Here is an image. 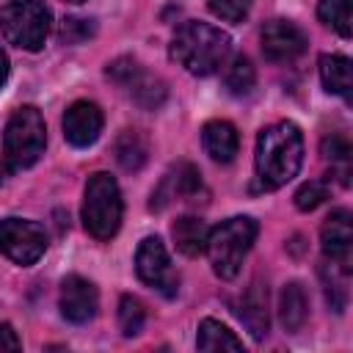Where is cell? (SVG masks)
Masks as SVG:
<instances>
[{
  "instance_id": "9a60e30c",
  "label": "cell",
  "mask_w": 353,
  "mask_h": 353,
  "mask_svg": "<svg viewBox=\"0 0 353 353\" xmlns=\"http://www.w3.org/2000/svg\"><path fill=\"white\" fill-rule=\"evenodd\" d=\"M237 317L251 331L254 339L268 336V328H270V317H268V287L262 281H254L243 292V298L237 303Z\"/></svg>"
},
{
  "instance_id": "1f68e13d",
  "label": "cell",
  "mask_w": 353,
  "mask_h": 353,
  "mask_svg": "<svg viewBox=\"0 0 353 353\" xmlns=\"http://www.w3.org/2000/svg\"><path fill=\"white\" fill-rule=\"evenodd\" d=\"M66 3H85V0H66Z\"/></svg>"
},
{
  "instance_id": "52a82bcc",
  "label": "cell",
  "mask_w": 353,
  "mask_h": 353,
  "mask_svg": "<svg viewBox=\"0 0 353 353\" xmlns=\"http://www.w3.org/2000/svg\"><path fill=\"white\" fill-rule=\"evenodd\" d=\"M108 77L119 85V91L130 102H135L143 110H157L168 97L165 83L130 55L116 58L113 63H108Z\"/></svg>"
},
{
  "instance_id": "4fadbf2b",
  "label": "cell",
  "mask_w": 353,
  "mask_h": 353,
  "mask_svg": "<svg viewBox=\"0 0 353 353\" xmlns=\"http://www.w3.org/2000/svg\"><path fill=\"white\" fill-rule=\"evenodd\" d=\"M58 306H61V314L69 320V323H88L94 320L97 309H99V295H97V287L83 279V276H66L61 281V295H58Z\"/></svg>"
},
{
  "instance_id": "30bf717a",
  "label": "cell",
  "mask_w": 353,
  "mask_h": 353,
  "mask_svg": "<svg viewBox=\"0 0 353 353\" xmlns=\"http://www.w3.org/2000/svg\"><path fill=\"white\" fill-rule=\"evenodd\" d=\"M259 41H262V55L270 63H290L298 55H303V50L309 44L306 33L290 19H270L262 28Z\"/></svg>"
},
{
  "instance_id": "2e32d148",
  "label": "cell",
  "mask_w": 353,
  "mask_h": 353,
  "mask_svg": "<svg viewBox=\"0 0 353 353\" xmlns=\"http://www.w3.org/2000/svg\"><path fill=\"white\" fill-rule=\"evenodd\" d=\"M201 143H204V152L215 160V163H232L237 149H240V138H237V130L234 124L229 121H207L201 127Z\"/></svg>"
},
{
  "instance_id": "3957f363",
  "label": "cell",
  "mask_w": 353,
  "mask_h": 353,
  "mask_svg": "<svg viewBox=\"0 0 353 353\" xmlns=\"http://www.w3.org/2000/svg\"><path fill=\"white\" fill-rule=\"evenodd\" d=\"M256 221L248 215H234L229 221H223L221 226H215L207 234V256L210 265L215 270V276L221 279H234L243 268L245 254L251 251L254 240H256Z\"/></svg>"
},
{
  "instance_id": "f1b7e54d",
  "label": "cell",
  "mask_w": 353,
  "mask_h": 353,
  "mask_svg": "<svg viewBox=\"0 0 353 353\" xmlns=\"http://www.w3.org/2000/svg\"><path fill=\"white\" fill-rule=\"evenodd\" d=\"M22 342L17 336V331L8 323H0V350H19Z\"/></svg>"
},
{
  "instance_id": "9c48e42d",
  "label": "cell",
  "mask_w": 353,
  "mask_h": 353,
  "mask_svg": "<svg viewBox=\"0 0 353 353\" xmlns=\"http://www.w3.org/2000/svg\"><path fill=\"white\" fill-rule=\"evenodd\" d=\"M135 273L143 284L160 290L163 295H174L179 287V276L171 268L168 251L160 237H143L135 251Z\"/></svg>"
},
{
  "instance_id": "277c9868",
  "label": "cell",
  "mask_w": 353,
  "mask_h": 353,
  "mask_svg": "<svg viewBox=\"0 0 353 353\" xmlns=\"http://www.w3.org/2000/svg\"><path fill=\"white\" fill-rule=\"evenodd\" d=\"M121 212H124V204H121L119 182L105 171L91 174L85 182V193H83L85 232L97 240H110L121 226Z\"/></svg>"
},
{
  "instance_id": "4316f807",
  "label": "cell",
  "mask_w": 353,
  "mask_h": 353,
  "mask_svg": "<svg viewBox=\"0 0 353 353\" xmlns=\"http://www.w3.org/2000/svg\"><path fill=\"white\" fill-rule=\"evenodd\" d=\"M325 199H328V185L320 182V179H309V182H303V185L298 188V193H295V207L303 210V212H309V210L320 207Z\"/></svg>"
},
{
  "instance_id": "603a6c76",
  "label": "cell",
  "mask_w": 353,
  "mask_h": 353,
  "mask_svg": "<svg viewBox=\"0 0 353 353\" xmlns=\"http://www.w3.org/2000/svg\"><path fill=\"white\" fill-rule=\"evenodd\" d=\"M345 270H339L334 262H323V268H320V279H323V284H325V298H328V303H331V309L334 312H342L345 309V303H347V287H345Z\"/></svg>"
},
{
  "instance_id": "7402d4cb",
  "label": "cell",
  "mask_w": 353,
  "mask_h": 353,
  "mask_svg": "<svg viewBox=\"0 0 353 353\" xmlns=\"http://www.w3.org/2000/svg\"><path fill=\"white\" fill-rule=\"evenodd\" d=\"M113 152H116V160H119L121 168L138 171V168L146 163V152H149V149H146V141H143L135 130H124V132L116 138Z\"/></svg>"
},
{
  "instance_id": "5bb4252c",
  "label": "cell",
  "mask_w": 353,
  "mask_h": 353,
  "mask_svg": "<svg viewBox=\"0 0 353 353\" xmlns=\"http://www.w3.org/2000/svg\"><path fill=\"white\" fill-rule=\"evenodd\" d=\"M61 124H63V138H66L72 146L85 149V146H91V143L99 138L105 119H102L99 105H94V102H88V99H77V102H72V105L66 108Z\"/></svg>"
},
{
  "instance_id": "e0dca14e",
  "label": "cell",
  "mask_w": 353,
  "mask_h": 353,
  "mask_svg": "<svg viewBox=\"0 0 353 353\" xmlns=\"http://www.w3.org/2000/svg\"><path fill=\"white\" fill-rule=\"evenodd\" d=\"M171 234H174L176 248H179L185 256H199V254H204V248H207V234H210V229H207V223H204L201 218L185 215V218L174 221Z\"/></svg>"
},
{
  "instance_id": "44dd1931",
  "label": "cell",
  "mask_w": 353,
  "mask_h": 353,
  "mask_svg": "<svg viewBox=\"0 0 353 353\" xmlns=\"http://www.w3.org/2000/svg\"><path fill=\"white\" fill-rule=\"evenodd\" d=\"M254 83H256L254 63L245 55H234L229 61V66L223 69V85H226V91L234 94V97H245V94H251Z\"/></svg>"
},
{
  "instance_id": "4dcf8cb0",
  "label": "cell",
  "mask_w": 353,
  "mask_h": 353,
  "mask_svg": "<svg viewBox=\"0 0 353 353\" xmlns=\"http://www.w3.org/2000/svg\"><path fill=\"white\" fill-rule=\"evenodd\" d=\"M3 176H6V165H3V157H0V182H3Z\"/></svg>"
},
{
  "instance_id": "83f0119b",
  "label": "cell",
  "mask_w": 353,
  "mask_h": 353,
  "mask_svg": "<svg viewBox=\"0 0 353 353\" xmlns=\"http://www.w3.org/2000/svg\"><path fill=\"white\" fill-rule=\"evenodd\" d=\"M210 11L223 22H243L251 8V0H207Z\"/></svg>"
},
{
  "instance_id": "7a4b0ae2",
  "label": "cell",
  "mask_w": 353,
  "mask_h": 353,
  "mask_svg": "<svg viewBox=\"0 0 353 353\" xmlns=\"http://www.w3.org/2000/svg\"><path fill=\"white\" fill-rule=\"evenodd\" d=\"M232 52V39L221 28L199 19H188L176 28L171 39V58L190 74H215Z\"/></svg>"
},
{
  "instance_id": "8992f818",
  "label": "cell",
  "mask_w": 353,
  "mask_h": 353,
  "mask_svg": "<svg viewBox=\"0 0 353 353\" xmlns=\"http://www.w3.org/2000/svg\"><path fill=\"white\" fill-rule=\"evenodd\" d=\"M50 8L44 0H11L0 8V33L19 50H41L50 33Z\"/></svg>"
},
{
  "instance_id": "d6986e66",
  "label": "cell",
  "mask_w": 353,
  "mask_h": 353,
  "mask_svg": "<svg viewBox=\"0 0 353 353\" xmlns=\"http://www.w3.org/2000/svg\"><path fill=\"white\" fill-rule=\"evenodd\" d=\"M279 317H281V325L287 331H298L306 317H309V301H306V292L298 281H290L284 284L281 295H279Z\"/></svg>"
},
{
  "instance_id": "ac0fdd59",
  "label": "cell",
  "mask_w": 353,
  "mask_h": 353,
  "mask_svg": "<svg viewBox=\"0 0 353 353\" xmlns=\"http://www.w3.org/2000/svg\"><path fill=\"white\" fill-rule=\"evenodd\" d=\"M320 80L325 85V91L339 94L350 102V88H353V69H350V58L345 55H323L320 58Z\"/></svg>"
},
{
  "instance_id": "ffe728a7",
  "label": "cell",
  "mask_w": 353,
  "mask_h": 353,
  "mask_svg": "<svg viewBox=\"0 0 353 353\" xmlns=\"http://www.w3.org/2000/svg\"><path fill=\"white\" fill-rule=\"evenodd\" d=\"M199 350H243V342L218 320H201L199 336H196Z\"/></svg>"
},
{
  "instance_id": "d4e9b609",
  "label": "cell",
  "mask_w": 353,
  "mask_h": 353,
  "mask_svg": "<svg viewBox=\"0 0 353 353\" xmlns=\"http://www.w3.org/2000/svg\"><path fill=\"white\" fill-rule=\"evenodd\" d=\"M143 323H146V309L138 298L132 295H124L119 301V328L124 336H138L143 331Z\"/></svg>"
},
{
  "instance_id": "f546056e",
  "label": "cell",
  "mask_w": 353,
  "mask_h": 353,
  "mask_svg": "<svg viewBox=\"0 0 353 353\" xmlns=\"http://www.w3.org/2000/svg\"><path fill=\"white\" fill-rule=\"evenodd\" d=\"M6 77H8V58H6V52L0 50V88H3Z\"/></svg>"
},
{
  "instance_id": "5b68a950",
  "label": "cell",
  "mask_w": 353,
  "mask_h": 353,
  "mask_svg": "<svg viewBox=\"0 0 353 353\" xmlns=\"http://www.w3.org/2000/svg\"><path fill=\"white\" fill-rule=\"evenodd\" d=\"M47 146L44 119L33 105H22L11 113L3 135V154L11 168H30Z\"/></svg>"
},
{
  "instance_id": "484cf974",
  "label": "cell",
  "mask_w": 353,
  "mask_h": 353,
  "mask_svg": "<svg viewBox=\"0 0 353 353\" xmlns=\"http://www.w3.org/2000/svg\"><path fill=\"white\" fill-rule=\"evenodd\" d=\"M323 157L331 160L334 165H339V179L342 185H347V174H350V141L339 132L323 138Z\"/></svg>"
},
{
  "instance_id": "8fae6325",
  "label": "cell",
  "mask_w": 353,
  "mask_h": 353,
  "mask_svg": "<svg viewBox=\"0 0 353 353\" xmlns=\"http://www.w3.org/2000/svg\"><path fill=\"white\" fill-rule=\"evenodd\" d=\"M350 221L353 218L347 210H334L320 229L325 259L334 262L345 273H350V262H353V223Z\"/></svg>"
},
{
  "instance_id": "cb8c5ba5",
  "label": "cell",
  "mask_w": 353,
  "mask_h": 353,
  "mask_svg": "<svg viewBox=\"0 0 353 353\" xmlns=\"http://www.w3.org/2000/svg\"><path fill=\"white\" fill-rule=\"evenodd\" d=\"M317 17L342 39H350V0H320Z\"/></svg>"
},
{
  "instance_id": "7c38bea8",
  "label": "cell",
  "mask_w": 353,
  "mask_h": 353,
  "mask_svg": "<svg viewBox=\"0 0 353 353\" xmlns=\"http://www.w3.org/2000/svg\"><path fill=\"white\" fill-rule=\"evenodd\" d=\"M204 196L201 174L190 163H176L160 182V188L152 193V210H163L168 201H199Z\"/></svg>"
},
{
  "instance_id": "ba28073f",
  "label": "cell",
  "mask_w": 353,
  "mask_h": 353,
  "mask_svg": "<svg viewBox=\"0 0 353 353\" xmlns=\"http://www.w3.org/2000/svg\"><path fill=\"white\" fill-rule=\"evenodd\" d=\"M0 251L17 265H33L47 251V234L36 221L3 218L0 221Z\"/></svg>"
},
{
  "instance_id": "6da1fadb",
  "label": "cell",
  "mask_w": 353,
  "mask_h": 353,
  "mask_svg": "<svg viewBox=\"0 0 353 353\" xmlns=\"http://www.w3.org/2000/svg\"><path fill=\"white\" fill-rule=\"evenodd\" d=\"M256 176L262 188L276 190L287 185L303 163V135L292 121H276L256 138Z\"/></svg>"
}]
</instances>
